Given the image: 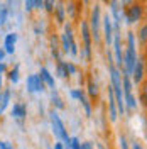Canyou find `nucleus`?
Instances as JSON below:
<instances>
[{
    "label": "nucleus",
    "mask_w": 147,
    "mask_h": 149,
    "mask_svg": "<svg viewBox=\"0 0 147 149\" xmlns=\"http://www.w3.org/2000/svg\"><path fill=\"white\" fill-rule=\"evenodd\" d=\"M144 70H146V74H147V56H146V59H144Z\"/></svg>",
    "instance_id": "nucleus-41"
},
{
    "label": "nucleus",
    "mask_w": 147,
    "mask_h": 149,
    "mask_svg": "<svg viewBox=\"0 0 147 149\" xmlns=\"http://www.w3.org/2000/svg\"><path fill=\"white\" fill-rule=\"evenodd\" d=\"M49 44H51V53H53V56L56 58V63H58V61H63V59H61V46H59V39H58L56 34H53V36L49 37Z\"/></svg>",
    "instance_id": "nucleus-14"
},
{
    "label": "nucleus",
    "mask_w": 147,
    "mask_h": 149,
    "mask_svg": "<svg viewBox=\"0 0 147 149\" xmlns=\"http://www.w3.org/2000/svg\"><path fill=\"white\" fill-rule=\"evenodd\" d=\"M44 7V0H36V10H41Z\"/></svg>",
    "instance_id": "nucleus-33"
},
{
    "label": "nucleus",
    "mask_w": 147,
    "mask_h": 149,
    "mask_svg": "<svg viewBox=\"0 0 147 149\" xmlns=\"http://www.w3.org/2000/svg\"><path fill=\"white\" fill-rule=\"evenodd\" d=\"M24 9H26L27 14L34 12L36 10V0H24Z\"/></svg>",
    "instance_id": "nucleus-27"
},
{
    "label": "nucleus",
    "mask_w": 147,
    "mask_h": 149,
    "mask_svg": "<svg viewBox=\"0 0 147 149\" xmlns=\"http://www.w3.org/2000/svg\"><path fill=\"white\" fill-rule=\"evenodd\" d=\"M54 149H63V144H61V142H56V144H54Z\"/></svg>",
    "instance_id": "nucleus-40"
},
{
    "label": "nucleus",
    "mask_w": 147,
    "mask_h": 149,
    "mask_svg": "<svg viewBox=\"0 0 147 149\" xmlns=\"http://www.w3.org/2000/svg\"><path fill=\"white\" fill-rule=\"evenodd\" d=\"M122 88H123V102L129 107V110H134L137 107V100L132 93V78L129 74H122Z\"/></svg>",
    "instance_id": "nucleus-4"
},
{
    "label": "nucleus",
    "mask_w": 147,
    "mask_h": 149,
    "mask_svg": "<svg viewBox=\"0 0 147 149\" xmlns=\"http://www.w3.org/2000/svg\"><path fill=\"white\" fill-rule=\"evenodd\" d=\"M83 2H85V3H88V0H83Z\"/></svg>",
    "instance_id": "nucleus-44"
},
{
    "label": "nucleus",
    "mask_w": 147,
    "mask_h": 149,
    "mask_svg": "<svg viewBox=\"0 0 147 149\" xmlns=\"http://www.w3.org/2000/svg\"><path fill=\"white\" fill-rule=\"evenodd\" d=\"M100 24H101V9L98 3H95V7L92 10V15H90V31H92V37L95 42H100L101 34H100Z\"/></svg>",
    "instance_id": "nucleus-3"
},
{
    "label": "nucleus",
    "mask_w": 147,
    "mask_h": 149,
    "mask_svg": "<svg viewBox=\"0 0 147 149\" xmlns=\"http://www.w3.org/2000/svg\"><path fill=\"white\" fill-rule=\"evenodd\" d=\"M101 22H103V37H105V44L110 46L112 42H113V20H112V15L105 14L103 19H101Z\"/></svg>",
    "instance_id": "nucleus-8"
},
{
    "label": "nucleus",
    "mask_w": 147,
    "mask_h": 149,
    "mask_svg": "<svg viewBox=\"0 0 147 149\" xmlns=\"http://www.w3.org/2000/svg\"><path fill=\"white\" fill-rule=\"evenodd\" d=\"M66 68H68V73H69V74H76V71H78V68H76L71 61H68V63H66Z\"/></svg>",
    "instance_id": "nucleus-29"
},
{
    "label": "nucleus",
    "mask_w": 147,
    "mask_h": 149,
    "mask_svg": "<svg viewBox=\"0 0 147 149\" xmlns=\"http://www.w3.org/2000/svg\"><path fill=\"white\" fill-rule=\"evenodd\" d=\"M108 113H110V120H117V100H115V93L112 85H108Z\"/></svg>",
    "instance_id": "nucleus-12"
},
{
    "label": "nucleus",
    "mask_w": 147,
    "mask_h": 149,
    "mask_svg": "<svg viewBox=\"0 0 147 149\" xmlns=\"http://www.w3.org/2000/svg\"><path fill=\"white\" fill-rule=\"evenodd\" d=\"M7 19H9V5L0 3V27L7 24Z\"/></svg>",
    "instance_id": "nucleus-22"
},
{
    "label": "nucleus",
    "mask_w": 147,
    "mask_h": 149,
    "mask_svg": "<svg viewBox=\"0 0 147 149\" xmlns=\"http://www.w3.org/2000/svg\"><path fill=\"white\" fill-rule=\"evenodd\" d=\"M137 39H139V44L140 47H147V22H144L140 29L137 32Z\"/></svg>",
    "instance_id": "nucleus-16"
},
{
    "label": "nucleus",
    "mask_w": 147,
    "mask_h": 149,
    "mask_svg": "<svg viewBox=\"0 0 147 149\" xmlns=\"http://www.w3.org/2000/svg\"><path fill=\"white\" fill-rule=\"evenodd\" d=\"M5 54H7V53H5V49H2V47H0V61H3Z\"/></svg>",
    "instance_id": "nucleus-38"
},
{
    "label": "nucleus",
    "mask_w": 147,
    "mask_h": 149,
    "mask_svg": "<svg viewBox=\"0 0 147 149\" xmlns=\"http://www.w3.org/2000/svg\"><path fill=\"white\" fill-rule=\"evenodd\" d=\"M0 115H2V112H0Z\"/></svg>",
    "instance_id": "nucleus-46"
},
{
    "label": "nucleus",
    "mask_w": 147,
    "mask_h": 149,
    "mask_svg": "<svg viewBox=\"0 0 147 149\" xmlns=\"http://www.w3.org/2000/svg\"><path fill=\"white\" fill-rule=\"evenodd\" d=\"M41 78L44 80V83H46L47 86L56 88V86H54V78H53V74L47 71V68H41Z\"/></svg>",
    "instance_id": "nucleus-20"
},
{
    "label": "nucleus",
    "mask_w": 147,
    "mask_h": 149,
    "mask_svg": "<svg viewBox=\"0 0 147 149\" xmlns=\"http://www.w3.org/2000/svg\"><path fill=\"white\" fill-rule=\"evenodd\" d=\"M0 90H2V74H0Z\"/></svg>",
    "instance_id": "nucleus-43"
},
{
    "label": "nucleus",
    "mask_w": 147,
    "mask_h": 149,
    "mask_svg": "<svg viewBox=\"0 0 147 149\" xmlns=\"http://www.w3.org/2000/svg\"><path fill=\"white\" fill-rule=\"evenodd\" d=\"M123 5L120 0H110V10H112V20H113V29H120L122 17H123Z\"/></svg>",
    "instance_id": "nucleus-7"
},
{
    "label": "nucleus",
    "mask_w": 147,
    "mask_h": 149,
    "mask_svg": "<svg viewBox=\"0 0 147 149\" xmlns=\"http://www.w3.org/2000/svg\"><path fill=\"white\" fill-rule=\"evenodd\" d=\"M26 86H27V90L31 93H37V92H42L46 88V83H44V80L39 74H29Z\"/></svg>",
    "instance_id": "nucleus-9"
},
{
    "label": "nucleus",
    "mask_w": 147,
    "mask_h": 149,
    "mask_svg": "<svg viewBox=\"0 0 147 149\" xmlns=\"http://www.w3.org/2000/svg\"><path fill=\"white\" fill-rule=\"evenodd\" d=\"M56 15V20H58V24H64V20H66V7H64V3H56V7H54V12H53Z\"/></svg>",
    "instance_id": "nucleus-15"
},
{
    "label": "nucleus",
    "mask_w": 147,
    "mask_h": 149,
    "mask_svg": "<svg viewBox=\"0 0 147 149\" xmlns=\"http://www.w3.org/2000/svg\"><path fill=\"white\" fill-rule=\"evenodd\" d=\"M139 102H142V105L147 109V80L140 81V88H139Z\"/></svg>",
    "instance_id": "nucleus-19"
},
{
    "label": "nucleus",
    "mask_w": 147,
    "mask_h": 149,
    "mask_svg": "<svg viewBox=\"0 0 147 149\" xmlns=\"http://www.w3.org/2000/svg\"><path fill=\"white\" fill-rule=\"evenodd\" d=\"M137 61V47H135V32L129 31L127 32V53L123 54V65H125V73L123 74H132V70Z\"/></svg>",
    "instance_id": "nucleus-1"
},
{
    "label": "nucleus",
    "mask_w": 147,
    "mask_h": 149,
    "mask_svg": "<svg viewBox=\"0 0 147 149\" xmlns=\"http://www.w3.org/2000/svg\"><path fill=\"white\" fill-rule=\"evenodd\" d=\"M98 149H105V146L103 144H98Z\"/></svg>",
    "instance_id": "nucleus-42"
},
{
    "label": "nucleus",
    "mask_w": 147,
    "mask_h": 149,
    "mask_svg": "<svg viewBox=\"0 0 147 149\" xmlns=\"http://www.w3.org/2000/svg\"><path fill=\"white\" fill-rule=\"evenodd\" d=\"M88 92H90L93 103H96V100H98V85L93 78H88Z\"/></svg>",
    "instance_id": "nucleus-18"
},
{
    "label": "nucleus",
    "mask_w": 147,
    "mask_h": 149,
    "mask_svg": "<svg viewBox=\"0 0 147 149\" xmlns=\"http://www.w3.org/2000/svg\"><path fill=\"white\" fill-rule=\"evenodd\" d=\"M144 73H146V70H144V61L142 59H139L135 61V66H134V70H132V80H134V83L135 85H140V81L144 80Z\"/></svg>",
    "instance_id": "nucleus-11"
},
{
    "label": "nucleus",
    "mask_w": 147,
    "mask_h": 149,
    "mask_svg": "<svg viewBox=\"0 0 147 149\" xmlns=\"http://www.w3.org/2000/svg\"><path fill=\"white\" fill-rule=\"evenodd\" d=\"M132 149H142V146H140L139 142H134V144H132Z\"/></svg>",
    "instance_id": "nucleus-39"
},
{
    "label": "nucleus",
    "mask_w": 147,
    "mask_h": 149,
    "mask_svg": "<svg viewBox=\"0 0 147 149\" xmlns=\"http://www.w3.org/2000/svg\"><path fill=\"white\" fill-rule=\"evenodd\" d=\"M58 74L61 76V78H68L69 73H68V68H66V63L63 61H58Z\"/></svg>",
    "instance_id": "nucleus-25"
},
{
    "label": "nucleus",
    "mask_w": 147,
    "mask_h": 149,
    "mask_svg": "<svg viewBox=\"0 0 147 149\" xmlns=\"http://www.w3.org/2000/svg\"><path fill=\"white\" fill-rule=\"evenodd\" d=\"M81 39H83V51H85V58L90 59L92 58V31H90V26L86 20H81Z\"/></svg>",
    "instance_id": "nucleus-6"
},
{
    "label": "nucleus",
    "mask_w": 147,
    "mask_h": 149,
    "mask_svg": "<svg viewBox=\"0 0 147 149\" xmlns=\"http://www.w3.org/2000/svg\"><path fill=\"white\" fill-rule=\"evenodd\" d=\"M12 117H15L19 120H22L24 117H26V105H22V103H15L14 107H12Z\"/></svg>",
    "instance_id": "nucleus-17"
},
{
    "label": "nucleus",
    "mask_w": 147,
    "mask_h": 149,
    "mask_svg": "<svg viewBox=\"0 0 147 149\" xmlns=\"http://www.w3.org/2000/svg\"><path fill=\"white\" fill-rule=\"evenodd\" d=\"M9 102H10V92L9 90H3V92L0 93V112H3L7 109Z\"/></svg>",
    "instance_id": "nucleus-21"
},
{
    "label": "nucleus",
    "mask_w": 147,
    "mask_h": 149,
    "mask_svg": "<svg viewBox=\"0 0 147 149\" xmlns=\"http://www.w3.org/2000/svg\"><path fill=\"white\" fill-rule=\"evenodd\" d=\"M71 149H81V142L78 137H71Z\"/></svg>",
    "instance_id": "nucleus-30"
},
{
    "label": "nucleus",
    "mask_w": 147,
    "mask_h": 149,
    "mask_svg": "<svg viewBox=\"0 0 147 149\" xmlns=\"http://www.w3.org/2000/svg\"><path fill=\"white\" fill-rule=\"evenodd\" d=\"M81 149H93V146H92V142H81Z\"/></svg>",
    "instance_id": "nucleus-35"
},
{
    "label": "nucleus",
    "mask_w": 147,
    "mask_h": 149,
    "mask_svg": "<svg viewBox=\"0 0 147 149\" xmlns=\"http://www.w3.org/2000/svg\"><path fill=\"white\" fill-rule=\"evenodd\" d=\"M81 90H71V93H69V95H71V98H74V100H80V97H81Z\"/></svg>",
    "instance_id": "nucleus-31"
},
{
    "label": "nucleus",
    "mask_w": 147,
    "mask_h": 149,
    "mask_svg": "<svg viewBox=\"0 0 147 149\" xmlns=\"http://www.w3.org/2000/svg\"><path fill=\"white\" fill-rule=\"evenodd\" d=\"M135 0H120V3L123 5V7H127V5H130V3H134Z\"/></svg>",
    "instance_id": "nucleus-36"
},
{
    "label": "nucleus",
    "mask_w": 147,
    "mask_h": 149,
    "mask_svg": "<svg viewBox=\"0 0 147 149\" xmlns=\"http://www.w3.org/2000/svg\"><path fill=\"white\" fill-rule=\"evenodd\" d=\"M5 71H7V66H5V63H3V61H0V74L5 73Z\"/></svg>",
    "instance_id": "nucleus-37"
},
{
    "label": "nucleus",
    "mask_w": 147,
    "mask_h": 149,
    "mask_svg": "<svg viewBox=\"0 0 147 149\" xmlns=\"http://www.w3.org/2000/svg\"><path fill=\"white\" fill-rule=\"evenodd\" d=\"M120 146H122V149H127V141L123 136H120Z\"/></svg>",
    "instance_id": "nucleus-34"
},
{
    "label": "nucleus",
    "mask_w": 147,
    "mask_h": 149,
    "mask_svg": "<svg viewBox=\"0 0 147 149\" xmlns=\"http://www.w3.org/2000/svg\"><path fill=\"white\" fill-rule=\"evenodd\" d=\"M80 102H81V105L85 107L86 115H88V117H92V105H90V102H88V98L85 97V93H81V97H80Z\"/></svg>",
    "instance_id": "nucleus-23"
},
{
    "label": "nucleus",
    "mask_w": 147,
    "mask_h": 149,
    "mask_svg": "<svg viewBox=\"0 0 147 149\" xmlns=\"http://www.w3.org/2000/svg\"><path fill=\"white\" fill-rule=\"evenodd\" d=\"M17 39H19V36L15 34V32H9V34L5 36V41H3V49H5V53H9V54H14Z\"/></svg>",
    "instance_id": "nucleus-13"
},
{
    "label": "nucleus",
    "mask_w": 147,
    "mask_h": 149,
    "mask_svg": "<svg viewBox=\"0 0 147 149\" xmlns=\"http://www.w3.org/2000/svg\"><path fill=\"white\" fill-rule=\"evenodd\" d=\"M7 2H9V3H12V0H7Z\"/></svg>",
    "instance_id": "nucleus-45"
},
{
    "label": "nucleus",
    "mask_w": 147,
    "mask_h": 149,
    "mask_svg": "<svg viewBox=\"0 0 147 149\" xmlns=\"http://www.w3.org/2000/svg\"><path fill=\"white\" fill-rule=\"evenodd\" d=\"M142 15H144V7L139 2H134V3L127 5L125 10H123V19L127 20V24H135V22H139L142 19Z\"/></svg>",
    "instance_id": "nucleus-5"
},
{
    "label": "nucleus",
    "mask_w": 147,
    "mask_h": 149,
    "mask_svg": "<svg viewBox=\"0 0 147 149\" xmlns=\"http://www.w3.org/2000/svg\"><path fill=\"white\" fill-rule=\"evenodd\" d=\"M56 7V0H44V9H46L47 14H53Z\"/></svg>",
    "instance_id": "nucleus-28"
},
{
    "label": "nucleus",
    "mask_w": 147,
    "mask_h": 149,
    "mask_svg": "<svg viewBox=\"0 0 147 149\" xmlns=\"http://www.w3.org/2000/svg\"><path fill=\"white\" fill-rule=\"evenodd\" d=\"M64 36H66L68 44H69V54H71V56H78V54H80V49H78V44H76V41H74L71 24H66V26H64Z\"/></svg>",
    "instance_id": "nucleus-10"
},
{
    "label": "nucleus",
    "mask_w": 147,
    "mask_h": 149,
    "mask_svg": "<svg viewBox=\"0 0 147 149\" xmlns=\"http://www.w3.org/2000/svg\"><path fill=\"white\" fill-rule=\"evenodd\" d=\"M0 149H14V148L10 146V142H7V141H0Z\"/></svg>",
    "instance_id": "nucleus-32"
},
{
    "label": "nucleus",
    "mask_w": 147,
    "mask_h": 149,
    "mask_svg": "<svg viewBox=\"0 0 147 149\" xmlns=\"http://www.w3.org/2000/svg\"><path fill=\"white\" fill-rule=\"evenodd\" d=\"M9 80L12 81V83H17L19 81V65H15L12 70H9Z\"/></svg>",
    "instance_id": "nucleus-24"
},
{
    "label": "nucleus",
    "mask_w": 147,
    "mask_h": 149,
    "mask_svg": "<svg viewBox=\"0 0 147 149\" xmlns=\"http://www.w3.org/2000/svg\"><path fill=\"white\" fill-rule=\"evenodd\" d=\"M53 103H54L56 109H64V103H63V100L59 98V95L56 93L54 88H53Z\"/></svg>",
    "instance_id": "nucleus-26"
},
{
    "label": "nucleus",
    "mask_w": 147,
    "mask_h": 149,
    "mask_svg": "<svg viewBox=\"0 0 147 149\" xmlns=\"http://www.w3.org/2000/svg\"><path fill=\"white\" fill-rule=\"evenodd\" d=\"M49 119H51V125H53L54 134L63 141V142H64V146H71V137L68 136V132H66V129H64V124H63V120L59 119L58 112L51 110V112H49Z\"/></svg>",
    "instance_id": "nucleus-2"
}]
</instances>
